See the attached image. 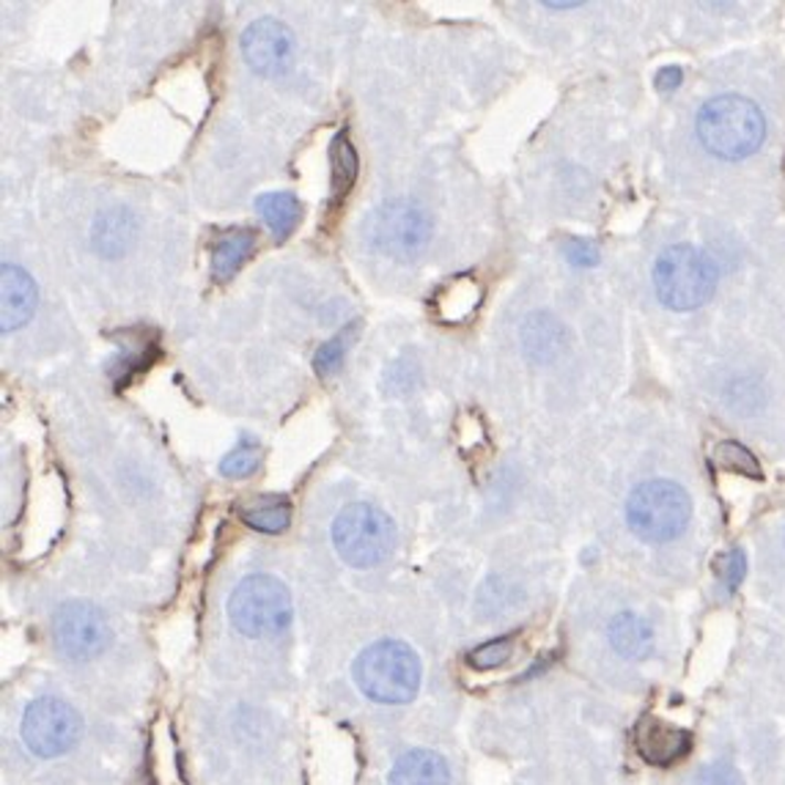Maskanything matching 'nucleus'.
<instances>
[{
	"label": "nucleus",
	"instance_id": "9b49d317",
	"mask_svg": "<svg viewBox=\"0 0 785 785\" xmlns=\"http://www.w3.org/2000/svg\"><path fill=\"white\" fill-rule=\"evenodd\" d=\"M39 303L36 281L22 266L3 264L0 270V329L11 333L31 322Z\"/></svg>",
	"mask_w": 785,
	"mask_h": 785
},
{
	"label": "nucleus",
	"instance_id": "dca6fc26",
	"mask_svg": "<svg viewBox=\"0 0 785 785\" xmlns=\"http://www.w3.org/2000/svg\"><path fill=\"white\" fill-rule=\"evenodd\" d=\"M255 209L264 218V223L270 226L272 234L278 239H289L294 234V229L303 220V203L294 192H264L255 201Z\"/></svg>",
	"mask_w": 785,
	"mask_h": 785
},
{
	"label": "nucleus",
	"instance_id": "393cba45",
	"mask_svg": "<svg viewBox=\"0 0 785 785\" xmlns=\"http://www.w3.org/2000/svg\"><path fill=\"white\" fill-rule=\"evenodd\" d=\"M344 355H346V333H341V335H335L333 341H327V344L318 346V352L314 357L316 371L322 374V377L338 371L341 363H344Z\"/></svg>",
	"mask_w": 785,
	"mask_h": 785
},
{
	"label": "nucleus",
	"instance_id": "a878e982",
	"mask_svg": "<svg viewBox=\"0 0 785 785\" xmlns=\"http://www.w3.org/2000/svg\"><path fill=\"white\" fill-rule=\"evenodd\" d=\"M566 255L568 261H572L574 266H594L599 264V250H596L594 242H588V239H568L566 242Z\"/></svg>",
	"mask_w": 785,
	"mask_h": 785
},
{
	"label": "nucleus",
	"instance_id": "aec40b11",
	"mask_svg": "<svg viewBox=\"0 0 785 785\" xmlns=\"http://www.w3.org/2000/svg\"><path fill=\"white\" fill-rule=\"evenodd\" d=\"M329 168H333V192L338 198L349 196L352 185H355L357 179V168H360V163H357L355 149H352L349 138H346L344 133H338L333 138V144H329Z\"/></svg>",
	"mask_w": 785,
	"mask_h": 785
},
{
	"label": "nucleus",
	"instance_id": "1a4fd4ad",
	"mask_svg": "<svg viewBox=\"0 0 785 785\" xmlns=\"http://www.w3.org/2000/svg\"><path fill=\"white\" fill-rule=\"evenodd\" d=\"M53 640L66 659L88 662L111 646V624L100 607L88 601H66L53 616Z\"/></svg>",
	"mask_w": 785,
	"mask_h": 785
},
{
	"label": "nucleus",
	"instance_id": "b1692460",
	"mask_svg": "<svg viewBox=\"0 0 785 785\" xmlns=\"http://www.w3.org/2000/svg\"><path fill=\"white\" fill-rule=\"evenodd\" d=\"M744 572H747V557H744L742 550L725 552V555L716 561V577H720L725 590H736L739 583L744 579Z\"/></svg>",
	"mask_w": 785,
	"mask_h": 785
},
{
	"label": "nucleus",
	"instance_id": "9d476101",
	"mask_svg": "<svg viewBox=\"0 0 785 785\" xmlns=\"http://www.w3.org/2000/svg\"><path fill=\"white\" fill-rule=\"evenodd\" d=\"M242 55L253 72L264 77H278L289 72L294 61V33L286 22L275 17H261L250 22L242 33Z\"/></svg>",
	"mask_w": 785,
	"mask_h": 785
},
{
	"label": "nucleus",
	"instance_id": "2eb2a0df",
	"mask_svg": "<svg viewBox=\"0 0 785 785\" xmlns=\"http://www.w3.org/2000/svg\"><path fill=\"white\" fill-rule=\"evenodd\" d=\"M563 344H566V333H563L561 322L555 316L533 314L522 324V346H525V352L533 360H552V357L561 355Z\"/></svg>",
	"mask_w": 785,
	"mask_h": 785
},
{
	"label": "nucleus",
	"instance_id": "4468645a",
	"mask_svg": "<svg viewBox=\"0 0 785 785\" xmlns=\"http://www.w3.org/2000/svg\"><path fill=\"white\" fill-rule=\"evenodd\" d=\"M390 785H451L448 764L431 750H409L393 764Z\"/></svg>",
	"mask_w": 785,
	"mask_h": 785
},
{
	"label": "nucleus",
	"instance_id": "ddd939ff",
	"mask_svg": "<svg viewBox=\"0 0 785 785\" xmlns=\"http://www.w3.org/2000/svg\"><path fill=\"white\" fill-rule=\"evenodd\" d=\"M135 237H138V223H135L129 209H107L94 220V229H91L94 250L107 255V259H118V255L127 253Z\"/></svg>",
	"mask_w": 785,
	"mask_h": 785
},
{
	"label": "nucleus",
	"instance_id": "412c9836",
	"mask_svg": "<svg viewBox=\"0 0 785 785\" xmlns=\"http://www.w3.org/2000/svg\"><path fill=\"white\" fill-rule=\"evenodd\" d=\"M511 653H514V637H498V640H489L483 646L472 648L468 653V664L472 670L503 668L511 659Z\"/></svg>",
	"mask_w": 785,
	"mask_h": 785
},
{
	"label": "nucleus",
	"instance_id": "0eeeda50",
	"mask_svg": "<svg viewBox=\"0 0 785 785\" xmlns=\"http://www.w3.org/2000/svg\"><path fill=\"white\" fill-rule=\"evenodd\" d=\"M363 237L377 253L409 261L429 244L431 220L418 203L385 201L363 223Z\"/></svg>",
	"mask_w": 785,
	"mask_h": 785
},
{
	"label": "nucleus",
	"instance_id": "f8f14e48",
	"mask_svg": "<svg viewBox=\"0 0 785 785\" xmlns=\"http://www.w3.org/2000/svg\"><path fill=\"white\" fill-rule=\"evenodd\" d=\"M637 753L642 755V761L653 766H670L690 750V736L687 731H681L673 722H664L659 716H646L637 725L635 733Z\"/></svg>",
	"mask_w": 785,
	"mask_h": 785
},
{
	"label": "nucleus",
	"instance_id": "c85d7f7f",
	"mask_svg": "<svg viewBox=\"0 0 785 785\" xmlns=\"http://www.w3.org/2000/svg\"><path fill=\"white\" fill-rule=\"evenodd\" d=\"M579 3H547V9H577Z\"/></svg>",
	"mask_w": 785,
	"mask_h": 785
},
{
	"label": "nucleus",
	"instance_id": "cd10ccee",
	"mask_svg": "<svg viewBox=\"0 0 785 785\" xmlns=\"http://www.w3.org/2000/svg\"><path fill=\"white\" fill-rule=\"evenodd\" d=\"M684 80V72L679 66H664V70L657 72V88L659 91H676Z\"/></svg>",
	"mask_w": 785,
	"mask_h": 785
},
{
	"label": "nucleus",
	"instance_id": "7ed1b4c3",
	"mask_svg": "<svg viewBox=\"0 0 785 785\" xmlns=\"http://www.w3.org/2000/svg\"><path fill=\"white\" fill-rule=\"evenodd\" d=\"M229 618L244 637H275L294 618L292 594L270 574H250L229 599Z\"/></svg>",
	"mask_w": 785,
	"mask_h": 785
},
{
	"label": "nucleus",
	"instance_id": "5701e85b",
	"mask_svg": "<svg viewBox=\"0 0 785 785\" xmlns=\"http://www.w3.org/2000/svg\"><path fill=\"white\" fill-rule=\"evenodd\" d=\"M261 462V451L250 437H242V442L229 453V457L220 462V472L229 478H248L259 470Z\"/></svg>",
	"mask_w": 785,
	"mask_h": 785
},
{
	"label": "nucleus",
	"instance_id": "bb28decb",
	"mask_svg": "<svg viewBox=\"0 0 785 785\" xmlns=\"http://www.w3.org/2000/svg\"><path fill=\"white\" fill-rule=\"evenodd\" d=\"M695 785H744V783L731 764H714L701 772V777H698Z\"/></svg>",
	"mask_w": 785,
	"mask_h": 785
},
{
	"label": "nucleus",
	"instance_id": "6ab92c4d",
	"mask_svg": "<svg viewBox=\"0 0 785 785\" xmlns=\"http://www.w3.org/2000/svg\"><path fill=\"white\" fill-rule=\"evenodd\" d=\"M242 522L253 531L266 533V536H278V533L286 531L292 525V505L281 498H261L255 503L244 505L239 511Z\"/></svg>",
	"mask_w": 785,
	"mask_h": 785
},
{
	"label": "nucleus",
	"instance_id": "423d86ee",
	"mask_svg": "<svg viewBox=\"0 0 785 785\" xmlns=\"http://www.w3.org/2000/svg\"><path fill=\"white\" fill-rule=\"evenodd\" d=\"M333 544L349 566L374 568L396 547V525L377 505H346L333 522Z\"/></svg>",
	"mask_w": 785,
	"mask_h": 785
},
{
	"label": "nucleus",
	"instance_id": "39448f33",
	"mask_svg": "<svg viewBox=\"0 0 785 785\" xmlns=\"http://www.w3.org/2000/svg\"><path fill=\"white\" fill-rule=\"evenodd\" d=\"M653 286L659 300L673 311H695L714 294V264L690 244H673L653 266Z\"/></svg>",
	"mask_w": 785,
	"mask_h": 785
},
{
	"label": "nucleus",
	"instance_id": "f3484780",
	"mask_svg": "<svg viewBox=\"0 0 785 785\" xmlns=\"http://www.w3.org/2000/svg\"><path fill=\"white\" fill-rule=\"evenodd\" d=\"M253 244L255 237L250 229H234L220 237L212 248V275L218 281H229L231 275H237L239 266L253 253Z\"/></svg>",
	"mask_w": 785,
	"mask_h": 785
},
{
	"label": "nucleus",
	"instance_id": "6e6552de",
	"mask_svg": "<svg viewBox=\"0 0 785 785\" xmlns=\"http://www.w3.org/2000/svg\"><path fill=\"white\" fill-rule=\"evenodd\" d=\"M83 720L75 709L59 698H39L22 716V739L28 750L42 758H59L80 742Z\"/></svg>",
	"mask_w": 785,
	"mask_h": 785
},
{
	"label": "nucleus",
	"instance_id": "f03ea898",
	"mask_svg": "<svg viewBox=\"0 0 785 785\" xmlns=\"http://www.w3.org/2000/svg\"><path fill=\"white\" fill-rule=\"evenodd\" d=\"M698 135L711 155L744 159L753 155L766 135L758 105L736 94L716 96L698 113Z\"/></svg>",
	"mask_w": 785,
	"mask_h": 785
},
{
	"label": "nucleus",
	"instance_id": "4be33fe9",
	"mask_svg": "<svg viewBox=\"0 0 785 785\" xmlns=\"http://www.w3.org/2000/svg\"><path fill=\"white\" fill-rule=\"evenodd\" d=\"M714 462L728 472H742L747 478H761V468L753 453L739 442H720L714 448Z\"/></svg>",
	"mask_w": 785,
	"mask_h": 785
},
{
	"label": "nucleus",
	"instance_id": "f257e3e1",
	"mask_svg": "<svg viewBox=\"0 0 785 785\" xmlns=\"http://www.w3.org/2000/svg\"><path fill=\"white\" fill-rule=\"evenodd\" d=\"M355 684L377 703H409L420 690V657L401 640H379L355 659Z\"/></svg>",
	"mask_w": 785,
	"mask_h": 785
},
{
	"label": "nucleus",
	"instance_id": "20e7f679",
	"mask_svg": "<svg viewBox=\"0 0 785 785\" xmlns=\"http://www.w3.org/2000/svg\"><path fill=\"white\" fill-rule=\"evenodd\" d=\"M692 503L673 481H646L629 494L627 522L637 538L651 544L681 536L690 522Z\"/></svg>",
	"mask_w": 785,
	"mask_h": 785
},
{
	"label": "nucleus",
	"instance_id": "a211bd4d",
	"mask_svg": "<svg viewBox=\"0 0 785 785\" xmlns=\"http://www.w3.org/2000/svg\"><path fill=\"white\" fill-rule=\"evenodd\" d=\"M610 642L621 657L640 659L651 651L653 635L651 627L642 618H637L635 613H621L610 624Z\"/></svg>",
	"mask_w": 785,
	"mask_h": 785
}]
</instances>
